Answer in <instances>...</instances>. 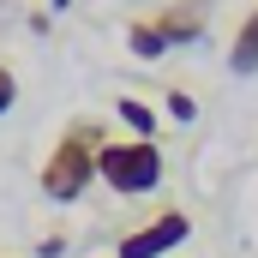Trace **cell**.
<instances>
[{
    "label": "cell",
    "instance_id": "cell-4",
    "mask_svg": "<svg viewBox=\"0 0 258 258\" xmlns=\"http://www.w3.org/2000/svg\"><path fill=\"white\" fill-rule=\"evenodd\" d=\"M156 30L168 36V48H192L204 36V0H174L156 12Z\"/></svg>",
    "mask_w": 258,
    "mask_h": 258
},
{
    "label": "cell",
    "instance_id": "cell-2",
    "mask_svg": "<svg viewBox=\"0 0 258 258\" xmlns=\"http://www.w3.org/2000/svg\"><path fill=\"white\" fill-rule=\"evenodd\" d=\"M162 150H156V138H102V150H96V180L108 186V192L120 198H144L162 186Z\"/></svg>",
    "mask_w": 258,
    "mask_h": 258
},
{
    "label": "cell",
    "instance_id": "cell-5",
    "mask_svg": "<svg viewBox=\"0 0 258 258\" xmlns=\"http://www.w3.org/2000/svg\"><path fill=\"white\" fill-rule=\"evenodd\" d=\"M228 72H234V78H252L258 72V6L240 18V30H234V42H228Z\"/></svg>",
    "mask_w": 258,
    "mask_h": 258
},
{
    "label": "cell",
    "instance_id": "cell-10",
    "mask_svg": "<svg viewBox=\"0 0 258 258\" xmlns=\"http://www.w3.org/2000/svg\"><path fill=\"white\" fill-rule=\"evenodd\" d=\"M48 6H54V12H66V6H72V0H48Z\"/></svg>",
    "mask_w": 258,
    "mask_h": 258
},
{
    "label": "cell",
    "instance_id": "cell-1",
    "mask_svg": "<svg viewBox=\"0 0 258 258\" xmlns=\"http://www.w3.org/2000/svg\"><path fill=\"white\" fill-rule=\"evenodd\" d=\"M96 150H102V126L96 120H66V132L54 138L48 162L36 168V186L48 204H78L96 186Z\"/></svg>",
    "mask_w": 258,
    "mask_h": 258
},
{
    "label": "cell",
    "instance_id": "cell-3",
    "mask_svg": "<svg viewBox=\"0 0 258 258\" xmlns=\"http://www.w3.org/2000/svg\"><path fill=\"white\" fill-rule=\"evenodd\" d=\"M186 240H192V216L186 210H156L150 222H138V228L120 234L114 258H168L174 246H186Z\"/></svg>",
    "mask_w": 258,
    "mask_h": 258
},
{
    "label": "cell",
    "instance_id": "cell-7",
    "mask_svg": "<svg viewBox=\"0 0 258 258\" xmlns=\"http://www.w3.org/2000/svg\"><path fill=\"white\" fill-rule=\"evenodd\" d=\"M114 114H120V126H126L132 138H150V132H156V108H150V102H138V96H120V102H114Z\"/></svg>",
    "mask_w": 258,
    "mask_h": 258
},
{
    "label": "cell",
    "instance_id": "cell-6",
    "mask_svg": "<svg viewBox=\"0 0 258 258\" xmlns=\"http://www.w3.org/2000/svg\"><path fill=\"white\" fill-rule=\"evenodd\" d=\"M126 48L138 60H162V54H168V36L156 30V18H132L126 24Z\"/></svg>",
    "mask_w": 258,
    "mask_h": 258
},
{
    "label": "cell",
    "instance_id": "cell-9",
    "mask_svg": "<svg viewBox=\"0 0 258 258\" xmlns=\"http://www.w3.org/2000/svg\"><path fill=\"white\" fill-rule=\"evenodd\" d=\"M12 102H18V78H12V66L0 60V114H12Z\"/></svg>",
    "mask_w": 258,
    "mask_h": 258
},
{
    "label": "cell",
    "instance_id": "cell-8",
    "mask_svg": "<svg viewBox=\"0 0 258 258\" xmlns=\"http://www.w3.org/2000/svg\"><path fill=\"white\" fill-rule=\"evenodd\" d=\"M162 108H168V120H180V126H186V120H198V102L186 96V90H168V102H162Z\"/></svg>",
    "mask_w": 258,
    "mask_h": 258
}]
</instances>
